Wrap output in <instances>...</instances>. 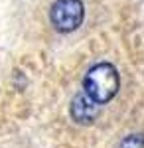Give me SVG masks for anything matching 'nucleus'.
<instances>
[{"mask_svg":"<svg viewBox=\"0 0 144 148\" xmlns=\"http://www.w3.org/2000/svg\"><path fill=\"white\" fill-rule=\"evenodd\" d=\"M83 89L97 105H105L115 99L121 89L119 69L109 61H99L83 77Z\"/></svg>","mask_w":144,"mask_h":148,"instance_id":"nucleus-1","label":"nucleus"},{"mask_svg":"<svg viewBox=\"0 0 144 148\" xmlns=\"http://www.w3.org/2000/svg\"><path fill=\"white\" fill-rule=\"evenodd\" d=\"M83 18H85V6L81 0H56L49 10V20L53 28L61 34L77 30L83 24Z\"/></svg>","mask_w":144,"mask_h":148,"instance_id":"nucleus-2","label":"nucleus"},{"mask_svg":"<svg viewBox=\"0 0 144 148\" xmlns=\"http://www.w3.org/2000/svg\"><path fill=\"white\" fill-rule=\"evenodd\" d=\"M99 107L101 105H97L87 93L85 95H75L71 99V105H69V116L77 125L87 126L99 116Z\"/></svg>","mask_w":144,"mask_h":148,"instance_id":"nucleus-3","label":"nucleus"},{"mask_svg":"<svg viewBox=\"0 0 144 148\" xmlns=\"http://www.w3.org/2000/svg\"><path fill=\"white\" fill-rule=\"evenodd\" d=\"M119 148H144V134H128L119 142Z\"/></svg>","mask_w":144,"mask_h":148,"instance_id":"nucleus-4","label":"nucleus"}]
</instances>
